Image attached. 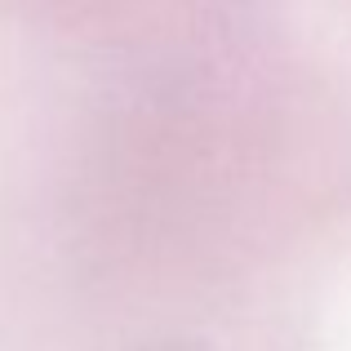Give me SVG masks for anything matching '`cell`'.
<instances>
[{"instance_id": "6da1fadb", "label": "cell", "mask_w": 351, "mask_h": 351, "mask_svg": "<svg viewBox=\"0 0 351 351\" xmlns=\"http://www.w3.org/2000/svg\"><path fill=\"white\" fill-rule=\"evenodd\" d=\"M156 351H200V347H156Z\"/></svg>"}]
</instances>
